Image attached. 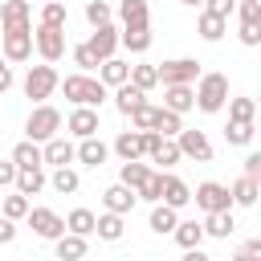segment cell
<instances>
[{
  "label": "cell",
  "mask_w": 261,
  "mask_h": 261,
  "mask_svg": "<svg viewBox=\"0 0 261 261\" xmlns=\"http://www.w3.org/2000/svg\"><path fill=\"white\" fill-rule=\"evenodd\" d=\"M126 82H130V86H139V90L147 94V90H155V86H159V69H155V65H130V77H126Z\"/></svg>",
  "instance_id": "37"
},
{
  "label": "cell",
  "mask_w": 261,
  "mask_h": 261,
  "mask_svg": "<svg viewBox=\"0 0 261 261\" xmlns=\"http://www.w3.org/2000/svg\"><path fill=\"white\" fill-rule=\"evenodd\" d=\"M232 228H237V220H232V208L228 212H204V237H232Z\"/></svg>",
  "instance_id": "25"
},
{
  "label": "cell",
  "mask_w": 261,
  "mask_h": 261,
  "mask_svg": "<svg viewBox=\"0 0 261 261\" xmlns=\"http://www.w3.org/2000/svg\"><path fill=\"white\" fill-rule=\"evenodd\" d=\"M175 147H179L184 159H196V163H208V159H212V143H208L204 130H188V126H179Z\"/></svg>",
  "instance_id": "9"
},
{
  "label": "cell",
  "mask_w": 261,
  "mask_h": 261,
  "mask_svg": "<svg viewBox=\"0 0 261 261\" xmlns=\"http://www.w3.org/2000/svg\"><path fill=\"white\" fill-rule=\"evenodd\" d=\"M126 77H130V65H126V61H118V57L98 61V82H102V86H122Z\"/></svg>",
  "instance_id": "23"
},
{
  "label": "cell",
  "mask_w": 261,
  "mask_h": 261,
  "mask_svg": "<svg viewBox=\"0 0 261 261\" xmlns=\"http://www.w3.org/2000/svg\"><path fill=\"white\" fill-rule=\"evenodd\" d=\"M241 41L245 45H261V20H241Z\"/></svg>",
  "instance_id": "47"
},
{
  "label": "cell",
  "mask_w": 261,
  "mask_h": 261,
  "mask_svg": "<svg viewBox=\"0 0 261 261\" xmlns=\"http://www.w3.org/2000/svg\"><path fill=\"white\" fill-rule=\"evenodd\" d=\"M53 192H61V196H73L77 188H82V175L73 171V167H53Z\"/></svg>",
  "instance_id": "34"
},
{
  "label": "cell",
  "mask_w": 261,
  "mask_h": 261,
  "mask_svg": "<svg viewBox=\"0 0 261 261\" xmlns=\"http://www.w3.org/2000/svg\"><path fill=\"white\" fill-rule=\"evenodd\" d=\"M184 4H192V8H196V4H204V0H184Z\"/></svg>",
  "instance_id": "56"
},
{
  "label": "cell",
  "mask_w": 261,
  "mask_h": 261,
  "mask_svg": "<svg viewBox=\"0 0 261 261\" xmlns=\"http://www.w3.org/2000/svg\"><path fill=\"white\" fill-rule=\"evenodd\" d=\"M155 69H159L163 86H196V77H200V61L196 57H171V61H163Z\"/></svg>",
  "instance_id": "4"
},
{
  "label": "cell",
  "mask_w": 261,
  "mask_h": 261,
  "mask_svg": "<svg viewBox=\"0 0 261 261\" xmlns=\"http://www.w3.org/2000/svg\"><path fill=\"white\" fill-rule=\"evenodd\" d=\"M53 249H57V261H82V257L90 253L86 237H77V232H61V237L53 241Z\"/></svg>",
  "instance_id": "21"
},
{
  "label": "cell",
  "mask_w": 261,
  "mask_h": 261,
  "mask_svg": "<svg viewBox=\"0 0 261 261\" xmlns=\"http://www.w3.org/2000/svg\"><path fill=\"white\" fill-rule=\"evenodd\" d=\"M179 118H184V114H171V110H163V106H159V114H155V126H151V130H159L163 139H171V135H179V126H184Z\"/></svg>",
  "instance_id": "41"
},
{
  "label": "cell",
  "mask_w": 261,
  "mask_h": 261,
  "mask_svg": "<svg viewBox=\"0 0 261 261\" xmlns=\"http://www.w3.org/2000/svg\"><path fill=\"white\" fill-rule=\"evenodd\" d=\"M73 61H77V69H82V73L98 69V57L90 53V45H77V49H73Z\"/></svg>",
  "instance_id": "46"
},
{
  "label": "cell",
  "mask_w": 261,
  "mask_h": 261,
  "mask_svg": "<svg viewBox=\"0 0 261 261\" xmlns=\"http://www.w3.org/2000/svg\"><path fill=\"white\" fill-rule=\"evenodd\" d=\"M29 196H20V192H12V196H0V216H8V220H24L29 216Z\"/></svg>",
  "instance_id": "35"
},
{
  "label": "cell",
  "mask_w": 261,
  "mask_h": 261,
  "mask_svg": "<svg viewBox=\"0 0 261 261\" xmlns=\"http://www.w3.org/2000/svg\"><path fill=\"white\" fill-rule=\"evenodd\" d=\"M147 175H151V167H147L143 159H130V163H122V171H118V184H126L130 192H139Z\"/></svg>",
  "instance_id": "29"
},
{
  "label": "cell",
  "mask_w": 261,
  "mask_h": 261,
  "mask_svg": "<svg viewBox=\"0 0 261 261\" xmlns=\"http://www.w3.org/2000/svg\"><path fill=\"white\" fill-rule=\"evenodd\" d=\"M245 175H249V179H261V155H257V151L245 155Z\"/></svg>",
  "instance_id": "51"
},
{
  "label": "cell",
  "mask_w": 261,
  "mask_h": 261,
  "mask_svg": "<svg viewBox=\"0 0 261 261\" xmlns=\"http://www.w3.org/2000/svg\"><path fill=\"white\" fill-rule=\"evenodd\" d=\"M94 232H98L102 241H118V237L126 232V224H122L118 212H106V216H94Z\"/></svg>",
  "instance_id": "31"
},
{
  "label": "cell",
  "mask_w": 261,
  "mask_h": 261,
  "mask_svg": "<svg viewBox=\"0 0 261 261\" xmlns=\"http://www.w3.org/2000/svg\"><path fill=\"white\" fill-rule=\"evenodd\" d=\"M86 45H90V53H94L98 61H106V57H114V49H118V29H114V24H98Z\"/></svg>",
  "instance_id": "13"
},
{
  "label": "cell",
  "mask_w": 261,
  "mask_h": 261,
  "mask_svg": "<svg viewBox=\"0 0 261 261\" xmlns=\"http://www.w3.org/2000/svg\"><path fill=\"white\" fill-rule=\"evenodd\" d=\"M16 237V220H8V216H0V245H8Z\"/></svg>",
  "instance_id": "52"
},
{
  "label": "cell",
  "mask_w": 261,
  "mask_h": 261,
  "mask_svg": "<svg viewBox=\"0 0 261 261\" xmlns=\"http://www.w3.org/2000/svg\"><path fill=\"white\" fill-rule=\"evenodd\" d=\"M241 20H261V0H241Z\"/></svg>",
  "instance_id": "50"
},
{
  "label": "cell",
  "mask_w": 261,
  "mask_h": 261,
  "mask_svg": "<svg viewBox=\"0 0 261 261\" xmlns=\"http://www.w3.org/2000/svg\"><path fill=\"white\" fill-rule=\"evenodd\" d=\"M4 61H29L33 57V29H16V33H4V45H0Z\"/></svg>",
  "instance_id": "12"
},
{
  "label": "cell",
  "mask_w": 261,
  "mask_h": 261,
  "mask_svg": "<svg viewBox=\"0 0 261 261\" xmlns=\"http://www.w3.org/2000/svg\"><path fill=\"white\" fill-rule=\"evenodd\" d=\"M192 200H196V208H204V212H228V208H232L228 188L216 184V179H204V184L192 192Z\"/></svg>",
  "instance_id": "8"
},
{
  "label": "cell",
  "mask_w": 261,
  "mask_h": 261,
  "mask_svg": "<svg viewBox=\"0 0 261 261\" xmlns=\"http://www.w3.org/2000/svg\"><path fill=\"white\" fill-rule=\"evenodd\" d=\"M257 118V102L253 98H232L228 102V122H253Z\"/></svg>",
  "instance_id": "39"
},
{
  "label": "cell",
  "mask_w": 261,
  "mask_h": 261,
  "mask_svg": "<svg viewBox=\"0 0 261 261\" xmlns=\"http://www.w3.org/2000/svg\"><path fill=\"white\" fill-rule=\"evenodd\" d=\"M0 29H4V33L33 29V8H29V0H4V4H0Z\"/></svg>",
  "instance_id": "11"
},
{
  "label": "cell",
  "mask_w": 261,
  "mask_h": 261,
  "mask_svg": "<svg viewBox=\"0 0 261 261\" xmlns=\"http://www.w3.org/2000/svg\"><path fill=\"white\" fill-rule=\"evenodd\" d=\"M12 86V69H8V61H4V53H0V94Z\"/></svg>",
  "instance_id": "53"
},
{
  "label": "cell",
  "mask_w": 261,
  "mask_h": 261,
  "mask_svg": "<svg viewBox=\"0 0 261 261\" xmlns=\"http://www.w3.org/2000/svg\"><path fill=\"white\" fill-rule=\"evenodd\" d=\"M24 220H29V228H33L41 241H57V237L65 232V220H61L53 208H29Z\"/></svg>",
  "instance_id": "10"
},
{
  "label": "cell",
  "mask_w": 261,
  "mask_h": 261,
  "mask_svg": "<svg viewBox=\"0 0 261 261\" xmlns=\"http://www.w3.org/2000/svg\"><path fill=\"white\" fill-rule=\"evenodd\" d=\"M102 204H106V212H118V216H126V212L139 204V196H135L126 184H110V188L102 192Z\"/></svg>",
  "instance_id": "16"
},
{
  "label": "cell",
  "mask_w": 261,
  "mask_h": 261,
  "mask_svg": "<svg viewBox=\"0 0 261 261\" xmlns=\"http://www.w3.org/2000/svg\"><path fill=\"white\" fill-rule=\"evenodd\" d=\"M159 192H163V171H151L135 196H139V200H151V204H159Z\"/></svg>",
  "instance_id": "45"
},
{
  "label": "cell",
  "mask_w": 261,
  "mask_h": 261,
  "mask_svg": "<svg viewBox=\"0 0 261 261\" xmlns=\"http://www.w3.org/2000/svg\"><path fill=\"white\" fill-rule=\"evenodd\" d=\"M110 16H114V8H110L106 0H90V4H86V20H90L94 29H98V24H110Z\"/></svg>",
  "instance_id": "43"
},
{
  "label": "cell",
  "mask_w": 261,
  "mask_h": 261,
  "mask_svg": "<svg viewBox=\"0 0 261 261\" xmlns=\"http://www.w3.org/2000/svg\"><path fill=\"white\" fill-rule=\"evenodd\" d=\"M143 147H147V155H151V163H159L163 171L167 167H175L184 155H179V147H175V139H163L159 130H143Z\"/></svg>",
  "instance_id": "6"
},
{
  "label": "cell",
  "mask_w": 261,
  "mask_h": 261,
  "mask_svg": "<svg viewBox=\"0 0 261 261\" xmlns=\"http://www.w3.org/2000/svg\"><path fill=\"white\" fill-rule=\"evenodd\" d=\"M65 232L90 237V232H94V212H90V208H73V212L65 216Z\"/></svg>",
  "instance_id": "36"
},
{
  "label": "cell",
  "mask_w": 261,
  "mask_h": 261,
  "mask_svg": "<svg viewBox=\"0 0 261 261\" xmlns=\"http://www.w3.org/2000/svg\"><path fill=\"white\" fill-rule=\"evenodd\" d=\"M57 130H61V110L49 106V102H37L33 114H29V122H24V135H29L33 143H45V139H53Z\"/></svg>",
  "instance_id": "3"
},
{
  "label": "cell",
  "mask_w": 261,
  "mask_h": 261,
  "mask_svg": "<svg viewBox=\"0 0 261 261\" xmlns=\"http://www.w3.org/2000/svg\"><path fill=\"white\" fill-rule=\"evenodd\" d=\"M175 220H179V216H175V208H167V204H155V208H151V232H159V237H163V232H171V228H175Z\"/></svg>",
  "instance_id": "38"
},
{
  "label": "cell",
  "mask_w": 261,
  "mask_h": 261,
  "mask_svg": "<svg viewBox=\"0 0 261 261\" xmlns=\"http://www.w3.org/2000/svg\"><path fill=\"white\" fill-rule=\"evenodd\" d=\"M224 139H228L232 147H249V143H253V122H228V126H224Z\"/></svg>",
  "instance_id": "42"
},
{
  "label": "cell",
  "mask_w": 261,
  "mask_h": 261,
  "mask_svg": "<svg viewBox=\"0 0 261 261\" xmlns=\"http://www.w3.org/2000/svg\"><path fill=\"white\" fill-rule=\"evenodd\" d=\"M33 45H37V53L53 65V61H61L65 57V29H53V24H37V33H33Z\"/></svg>",
  "instance_id": "7"
},
{
  "label": "cell",
  "mask_w": 261,
  "mask_h": 261,
  "mask_svg": "<svg viewBox=\"0 0 261 261\" xmlns=\"http://www.w3.org/2000/svg\"><path fill=\"white\" fill-rule=\"evenodd\" d=\"M20 196H37L45 188V171L41 167H16V184H12Z\"/></svg>",
  "instance_id": "27"
},
{
  "label": "cell",
  "mask_w": 261,
  "mask_h": 261,
  "mask_svg": "<svg viewBox=\"0 0 261 261\" xmlns=\"http://www.w3.org/2000/svg\"><path fill=\"white\" fill-rule=\"evenodd\" d=\"M237 8V0H204V12H212V16H224L228 20V12Z\"/></svg>",
  "instance_id": "48"
},
{
  "label": "cell",
  "mask_w": 261,
  "mask_h": 261,
  "mask_svg": "<svg viewBox=\"0 0 261 261\" xmlns=\"http://www.w3.org/2000/svg\"><path fill=\"white\" fill-rule=\"evenodd\" d=\"M12 163H16V167H45V163H41V147H37L33 139H24V143L12 147Z\"/></svg>",
  "instance_id": "33"
},
{
  "label": "cell",
  "mask_w": 261,
  "mask_h": 261,
  "mask_svg": "<svg viewBox=\"0 0 261 261\" xmlns=\"http://www.w3.org/2000/svg\"><path fill=\"white\" fill-rule=\"evenodd\" d=\"M118 45H122V49H130V53H147V49H151V24L122 29V33H118Z\"/></svg>",
  "instance_id": "26"
},
{
  "label": "cell",
  "mask_w": 261,
  "mask_h": 261,
  "mask_svg": "<svg viewBox=\"0 0 261 261\" xmlns=\"http://www.w3.org/2000/svg\"><path fill=\"white\" fill-rule=\"evenodd\" d=\"M65 126H69V135H77V139H90V135H98V110H94V106H77V110L65 118Z\"/></svg>",
  "instance_id": "17"
},
{
  "label": "cell",
  "mask_w": 261,
  "mask_h": 261,
  "mask_svg": "<svg viewBox=\"0 0 261 261\" xmlns=\"http://www.w3.org/2000/svg\"><path fill=\"white\" fill-rule=\"evenodd\" d=\"M196 82H200V86H192L196 106H200L204 114L224 110V102H228V77H224V73H200Z\"/></svg>",
  "instance_id": "2"
},
{
  "label": "cell",
  "mask_w": 261,
  "mask_h": 261,
  "mask_svg": "<svg viewBox=\"0 0 261 261\" xmlns=\"http://www.w3.org/2000/svg\"><path fill=\"white\" fill-rule=\"evenodd\" d=\"M224 29H228V20H224V16H212V12H200V20H196V33H200L204 41H220Z\"/></svg>",
  "instance_id": "32"
},
{
  "label": "cell",
  "mask_w": 261,
  "mask_h": 261,
  "mask_svg": "<svg viewBox=\"0 0 261 261\" xmlns=\"http://www.w3.org/2000/svg\"><path fill=\"white\" fill-rule=\"evenodd\" d=\"M41 163L69 167V163H73V143H69L65 135H53V139H45V147H41Z\"/></svg>",
  "instance_id": "14"
},
{
  "label": "cell",
  "mask_w": 261,
  "mask_h": 261,
  "mask_svg": "<svg viewBox=\"0 0 261 261\" xmlns=\"http://www.w3.org/2000/svg\"><path fill=\"white\" fill-rule=\"evenodd\" d=\"M192 106H196L192 86H163V110H171V114H188Z\"/></svg>",
  "instance_id": "19"
},
{
  "label": "cell",
  "mask_w": 261,
  "mask_h": 261,
  "mask_svg": "<svg viewBox=\"0 0 261 261\" xmlns=\"http://www.w3.org/2000/svg\"><path fill=\"white\" fill-rule=\"evenodd\" d=\"M106 155H110V147H106L98 135H90V139H82V143L73 147V159H82L86 167H102V163H106Z\"/></svg>",
  "instance_id": "18"
},
{
  "label": "cell",
  "mask_w": 261,
  "mask_h": 261,
  "mask_svg": "<svg viewBox=\"0 0 261 261\" xmlns=\"http://www.w3.org/2000/svg\"><path fill=\"white\" fill-rule=\"evenodd\" d=\"M184 261H212V257H208V253L196 245V249H184Z\"/></svg>",
  "instance_id": "54"
},
{
  "label": "cell",
  "mask_w": 261,
  "mask_h": 261,
  "mask_svg": "<svg viewBox=\"0 0 261 261\" xmlns=\"http://www.w3.org/2000/svg\"><path fill=\"white\" fill-rule=\"evenodd\" d=\"M41 24H53V29H65V0H49L41 8Z\"/></svg>",
  "instance_id": "44"
},
{
  "label": "cell",
  "mask_w": 261,
  "mask_h": 261,
  "mask_svg": "<svg viewBox=\"0 0 261 261\" xmlns=\"http://www.w3.org/2000/svg\"><path fill=\"white\" fill-rule=\"evenodd\" d=\"M257 192H261V184H257V179H249V175H241V179L228 188L232 204H245V208H253V204H257Z\"/></svg>",
  "instance_id": "30"
},
{
  "label": "cell",
  "mask_w": 261,
  "mask_h": 261,
  "mask_svg": "<svg viewBox=\"0 0 261 261\" xmlns=\"http://www.w3.org/2000/svg\"><path fill=\"white\" fill-rule=\"evenodd\" d=\"M143 102H147V94H143L139 86H130V82L114 86V106H118V114H130V110H139Z\"/></svg>",
  "instance_id": "24"
},
{
  "label": "cell",
  "mask_w": 261,
  "mask_h": 261,
  "mask_svg": "<svg viewBox=\"0 0 261 261\" xmlns=\"http://www.w3.org/2000/svg\"><path fill=\"white\" fill-rule=\"evenodd\" d=\"M171 237L179 241V249H196V245L204 241V224H200V220H175Z\"/></svg>",
  "instance_id": "28"
},
{
  "label": "cell",
  "mask_w": 261,
  "mask_h": 261,
  "mask_svg": "<svg viewBox=\"0 0 261 261\" xmlns=\"http://www.w3.org/2000/svg\"><path fill=\"white\" fill-rule=\"evenodd\" d=\"M118 20H122V29H139V24H151L147 0H118Z\"/></svg>",
  "instance_id": "22"
},
{
  "label": "cell",
  "mask_w": 261,
  "mask_h": 261,
  "mask_svg": "<svg viewBox=\"0 0 261 261\" xmlns=\"http://www.w3.org/2000/svg\"><path fill=\"white\" fill-rule=\"evenodd\" d=\"M61 90H65V98L73 102V106H102L106 102V86L98 82V77H90V73H69L65 82H57Z\"/></svg>",
  "instance_id": "1"
},
{
  "label": "cell",
  "mask_w": 261,
  "mask_h": 261,
  "mask_svg": "<svg viewBox=\"0 0 261 261\" xmlns=\"http://www.w3.org/2000/svg\"><path fill=\"white\" fill-rule=\"evenodd\" d=\"M12 184H16V163L0 159V188H12Z\"/></svg>",
  "instance_id": "49"
},
{
  "label": "cell",
  "mask_w": 261,
  "mask_h": 261,
  "mask_svg": "<svg viewBox=\"0 0 261 261\" xmlns=\"http://www.w3.org/2000/svg\"><path fill=\"white\" fill-rule=\"evenodd\" d=\"M114 155H118L122 163L143 159V155H147V147H143V130H122V135L114 139Z\"/></svg>",
  "instance_id": "20"
},
{
  "label": "cell",
  "mask_w": 261,
  "mask_h": 261,
  "mask_svg": "<svg viewBox=\"0 0 261 261\" xmlns=\"http://www.w3.org/2000/svg\"><path fill=\"white\" fill-rule=\"evenodd\" d=\"M155 114H159V106L143 102L139 110H130V114H126V118H130V130H151V126H155Z\"/></svg>",
  "instance_id": "40"
},
{
  "label": "cell",
  "mask_w": 261,
  "mask_h": 261,
  "mask_svg": "<svg viewBox=\"0 0 261 261\" xmlns=\"http://www.w3.org/2000/svg\"><path fill=\"white\" fill-rule=\"evenodd\" d=\"M241 249H245V253H249V257H261V237H253V241H245V245H241Z\"/></svg>",
  "instance_id": "55"
},
{
  "label": "cell",
  "mask_w": 261,
  "mask_h": 261,
  "mask_svg": "<svg viewBox=\"0 0 261 261\" xmlns=\"http://www.w3.org/2000/svg\"><path fill=\"white\" fill-rule=\"evenodd\" d=\"M57 69L45 61V65H33L29 69V77H24V94L33 98V102H45V98H53V90H57Z\"/></svg>",
  "instance_id": "5"
},
{
  "label": "cell",
  "mask_w": 261,
  "mask_h": 261,
  "mask_svg": "<svg viewBox=\"0 0 261 261\" xmlns=\"http://www.w3.org/2000/svg\"><path fill=\"white\" fill-rule=\"evenodd\" d=\"M159 200H163L167 208H175V212H179V208H184V204L192 200V188H188V184H184L179 175L163 171V192H159Z\"/></svg>",
  "instance_id": "15"
}]
</instances>
